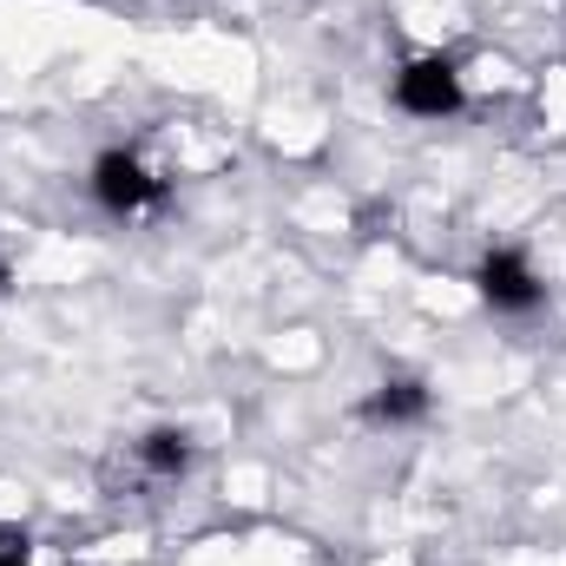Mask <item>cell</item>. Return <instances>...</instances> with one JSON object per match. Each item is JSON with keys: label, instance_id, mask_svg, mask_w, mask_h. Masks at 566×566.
<instances>
[{"label": "cell", "instance_id": "cell-1", "mask_svg": "<svg viewBox=\"0 0 566 566\" xmlns=\"http://www.w3.org/2000/svg\"><path fill=\"white\" fill-rule=\"evenodd\" d=\"M396 106L416 113V119H448L461 113V73L448 53H416L402 73H396Z\"/></svg>", "mask_w": 566, "mask_h": 566}, {"label": "cell", "instance_id": "cell-2", "mask_svg": "<svg viewBox=\"0 0 566 566\" xmlns=\"http://www.w3.org/2000/svg\"><path fill=\"white\" fill-rule=\"evenodd\" d=\"M93 198H99L113 218H139V211H151V205L165 198V185L145 171L133 151H106V158L93 165Z\"/></svg>", "mask_w": 566, "mask_h": 566}, {"label": "cell", "instance_id": "cell-3", "mask_svg": "<svg viewBox=\"0 0 566 566\" xmlns=\"http://www.w3.org/2000/svg\"><path fill=\"white\" fill-rule=\"evenodd\" d=\"M481 296L494 303V310H507V316H527V310H541V296H547V283L534 277V264L521 258V251H488L481 258Z\"/></svg>", "mask_w": 566, "mask_h": 566}, {"label": "cell", "instance_id": "cell-4", "mask_svg": "<svg viewBox=\"0 0 566 566\" xmlns=\"http://www.w3.org/2000/svg\"><path fill=\"white\" fill-rule=\"evenodd\" d=\"M422 416H428V389L422 382H382V389L369 396V422L402 428V422H422Z\"/></svg>", "mask_w": 566, "mask_h": 566}, {"label": "cell", "instance_id": "cell-5", "mask_svg": "<svg viewBox=\"0 0 566 566\" xmlns=\"http://www.w3.org/2000/svg\"><path fill=\"white\" fill-rule=\"evenodd\" d=\"M185 461H191V441H185L178 428H158V434H145L139 441V468L151 474V481H178Z\"/></svg>", "mask_w": 566, "mask_h": 566}, {"label": "cell", "instance_id": "cell-6", "mask_svg": "<svg viewBox=\"0 0 566 566\" xmlns=\"http://www.w3.org/2000/svg\"><path fill=\"white\" fill-rule=\"evenodd\" d=\"M0 566H27V554L20 547H0Z\"/></svg>", "mask_w": 566, "mask_h": 566}, {"label": "cell", "instance_id": "cell-7", "mask_svg": "<svg viewBox=\"0 0 566 566\" xmlns=\"http://www.w3.org/2000/svg\"><path fill=\"white\" fill-rule=\"evenodd\" d=\"M0 290H7V258H0Z\"/></svg>", "mask_w": 566, "mask_h": 566}]
</instances>
